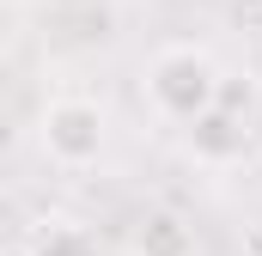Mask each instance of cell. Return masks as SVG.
Instances as JSON below:
<instances>
[{
	"label": "cell",
	"instance_id": "obj_1",
	"mask_svg": "<svg viewBox=\"0 0 262 256\" xmlns=\"http://www.w3.org/2000/svg\"><path fill=\"white\" fill-rule=\"evenodd\" d=\"M140 92H146V104L165 116V122H195L213 110V92H220V67L207 49L195 43H171V49H159L146 73H140Z\"/></svg>",
	"mask_w": 262,
	"mask_h": 256
},
{
	"label": "cell",
	"instance_id": "obj_2",
	"mask_svg": "<svg viewBox=\"0 0 262 256\" xmlns=\"http://www.w3.org/2000/svg\"><path fill=\"white\" fill-rule=\"evenodd\" d=\"M43 153L61 171H85L104 153V110L92 98H55L43 110Z\"/></svg>",
	"mask_w": 262,
	"mask_h": 256
},
{
	"label": "cell",
	"instance_id": "obj_3",
	"mask_svg": "<svg viewBox=\"0 0 262 256\" xmlns=\"http://www.w3.org/2000/svg\"><path fill=\"white\" fill-rule=\"evenodd\" d=\"M244 146H250V116H238V110H207L189 122V153H195L201 165H232V159H244Z\"/></svg>",
	"mask_w": 262,
	"mask_h": 256
},
{
	"label": "cell",
	"instance_id": "obj_4",
	"mask_svg": "<svg viewBox=\"0 0 262 256\" xmlns=\"http://www.w3.org/2000/svg\"><path fill=\"white\" fill-rule=\"evenodd\" d=\"M134 250L140 256H195V226L177 207H152L134 226Z\"/></svg>",
	"mask_w": 262,
	"mask_h": 256
},
{
	"label": "cell",
	"instance_id": "obj_5",
	"mask_svg": "<svg viewBox=\"0 0 262 256\" xmlns=\"http://www.w3.org/2000/svg\"><path fill=\"white\" fill-rule=\"evenodd\" d=\"M31 256H98V238L85 226H73V220H55V226H43L31 238Z\"/></svg>",
	"mask_w": 262,
	"mask_h": 256
},
{
	"label": "cell",
	"instance_id": "obj_6",
	"mask_svg": "<svg viewBox=\"0 0 262 256\" xmlns=\"http://www.w3.org/2000/svg\"><path fill=\"white\" fill-rule=\"evenodd\" d=\"M0 256H31V244H12V250H0Z\"/></svg>",
	"mask_w": 262,
	"mask_h": 256
}]
</instances>
